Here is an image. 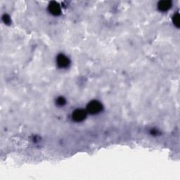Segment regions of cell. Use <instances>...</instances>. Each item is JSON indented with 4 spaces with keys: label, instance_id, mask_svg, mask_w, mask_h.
<instances>
[{
    "label": "cell",
    "instance_id": "6da1fadb",
    "mask_svg": "<svg viewBox=\"0 0 180 180\" xmlns=\"http://www.w3.org/2000/svg\"><path fill=\"white\" fill-rule=\"evenodd\" d=\"M102 109V106L99 102L94 101L90 103L87 106V111L92 114H96L100 112Z\"/></svg>",
    "mask_w": 180,
    "mask_h": 180
},
{
    "label": "cell",
    "instance_id": "7a4b0ae2",
    "mask_svg": "<svg viewBox=\"0 0 180 180\" xmlns=\"http://www.w3.org/2000/svg\"><path fill=\"white\" fill-rule=\"evenodd\" d=\"M85 117H86V112L83 110H81V109L76 110L72 113V118L77 122H80V121L83 120Z\"/></svg>",
    "mask_w": 180,
    "mask_h": 180
},
{
    "label": "cell",
    "instance_id": "3957f363",
    "mask_svg": "<svg viewBox=\"0 0 180 180\" xmlns=\"http://www.w3.org/2000/svg\"><path fill=\"white\" fill-rule=\"evenodd\" d=\"M57 64L61 68H65L68 66L70 61L64 55H59L57 58Z\"/></svg>",
    "mask_w": 180,
    "mask_h": 180
},
{
    "label": "cell",
    "instance_id": "277c9868",
    "mask_svg": "<svg viewBox=\"0 0 180 180\" xmlns=\"http://www.w3.org/2000/svg\"><path fill=\"white\" fill-rule=\"evenodd\" d=\"M49 11L53 15H59L61 14V8L57 2H52L49 6Z\"/></svg>",
    "mask_w": 180,
    "mask_h": 180
},
{
    "label": "cell",
    "instance_id": "5b68a950",
    "mask_svg": "<svg viewBox=\"0 0 180 180\" xmlns=\"http://www.w3.org/2000/svg\"><path fill=\"white\" fill-rule=\"evenodd\" d=\"M172 6L171 2L170 1H161L158 4V8L161 11H165L170 9Z\"/></svg>",
    "mask_w": 180,
    "mask_h": 180
},
{
    "label": "cell",
    "instance_id": "8992f818",
    "mask_svg": "<svg viewBox=\"0 0 180 180\" xmlns=\"http://www.w3.org/2000/svg\"><path fill=\"white\" fill-rule=\"evenodd\" d=\"M173 22L177 27H179V15L178 14L174 15L173 17Z\"/></svg>",
    "mask_w": 180,
    "mask_h": 180
},
{
    "label": "cell",
    "instance_id": "52a82bcc",
    "mask_svg": "<svg viewBox=\"0 0 180 180\" xmlns=\"http://www.w3.org/2000/svg\"><path fill=\"white\" fill-rule=\"evenodd\" d=\"M57 104L59 106H64L65 104V100L64 99V98H63V97H60V98H58L57 99Z\"/></svg>",
    "mask_w": 180,
    "mask_h": 180
}]
</instances>
